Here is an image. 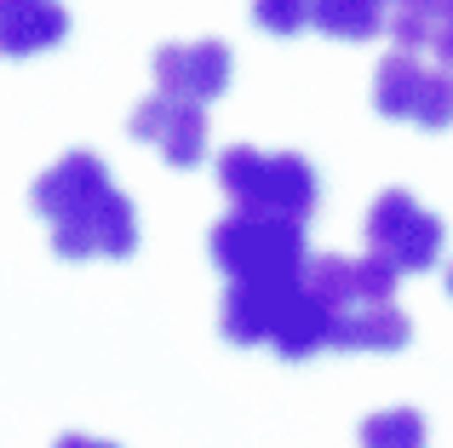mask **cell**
Listing matches in <instances>:
<instances>
[{"label": "cell", "mask_w": 453, "mask_h": 448, "mask_svg": "<svg viewBox=\"0 0 453 448\" xmlns=\"http://www.w3.org/2000/svg\"><path fill=\"white\" fill-rule=\"evenodd\" d=\"M362 448H425V414L419 408H379L362 420Z\"/></svg>", "instance_id": "9a60e30c"}, {"label": "cell", "mask_w": 453, "mask_h": 448, "mask_svg": "<svg viewBox=\"0 0 453 448\" xmlns=\"http://www.w3.org/2000/svg\"><path fill=\"white\" fill-rule=\"evenodd\" d=\"M293 293H299V270H293V276L230 282V293H224V305H219L224 339H230V345H270V334H276L281 311L293 305Z\"/></svg>", "instance_id": "5b68a950"}, {"label": "cell", "mask_w": 453, "mask_h": 448, "mask_svg": "<svg viewBox=\"0 0 453 448\" xmlns=\"http://www.w3.org/2000/svg\"><path fill=\"white\" fill-rule=\"evenodd\" d=\"M431 52H436V69H453V0H442V12H436Z\"/></svg>", "instance_id": "d6986e66"}, {"label": "cell", "mask_w": 453, "mask_h": 448, "mask_svg": "<svg viewBox=\"0 0 453 448\" xmlns=\"http://www.w3.org/2000/svg\"><path fill=\"white\" fill-rule=\"evenodd\" d=\"M327 334H333V311L316 299V293L299 282V293H293V305L281 311L276 334H270V351H276L281 362H310L316 351H327Z\"/></svg>", "instance_id": "8fae6325"}, {"label": "cell", "mask_w": 453, "mask_h": 448, "mask_svg": "<svg viewBox=\"0 0 453 448\" xmlns=\"http://www.w3.org/2000/svg\"><path fill=\"white\" fill-rule=\"evenodd\" d=\"M442 219L419 207L408 190H385L367 207V253H379L396 276H419L442 259Z\"/></svg>", "instance_id": "3957f363"}, {"label": "cell", "mask_w": 453, "mask_h": 448, "mask_svg": "<svg viewBox=\"0 0 453 448\" xmlns=\"http://www.w3.org/2000/svg\"><path fill=\"white\" fill-rule=\"evenodd\" d=\"M299 282L316 293L321 305H327V311H350V305H356V259H344V253H316V259H304Z\"/></svg>", "instance_id": "5bb4252c"}, {"label": "cell", "mask_w": 453, "mask_h": 448, "mask_svg": "<svg viewBox=\"0 0 453 448\" xmlns=\"http://www.w3.org/2000/svg\"><path fill=\"white\" fill-rule=\"evenodd\" d=\"M52 247L64 259H127V253H138V207L115 184H104L98 196H87V202H75L69 213L52 219Z\"/></svg>", "instance_id": "277c9868"}, {"label": "cell", "mask_w": 453, "mask_h": 448, "mask_svg": "<svg viewBox=\"0 0 453 448\" xmlns=\"http://www.w3.org/2000/svg\"><path fill=\"white\" fill-rule=\"evenodd\" d=\"M69 35V12L58 0H0V52L35 58Z\"/></svg>", "instance_id": "30bf717a"}, {"label": "cell", "mask_w": 453, "mask_h": 448, "mask_svg": "<svg viewBox=\"0 0 453 448\" xmlns=\"http://www.w3.org/2000/svg\"><path fill=\"white\" fill-rule=\"evenodd\" d=\"M436 12H442V0H390L385 29H390V41H396V52H419V46H431Z\"/></svg>", "instance_id": "2e32d148"}, {"label": "cell", "mask_w": 453, "mask_h": 448, "mask_svg": "<svg viewBox=\"0 0 453 448\" xmlns=\"http://www.w3.org/2000/svg\"><path fill=\"white\" fill-rule=\"evenodd\" d=\"M413 127H425V133H442V127H453V69H431Z\"/></svg>", "instance_id": "e0dca14e"}, {"label": "cell", "mask_w": 453, "mask_h": 448, "mask_svg": "<svg viewBox=\"0 0 453 448\" xmlns=\"http://www.w3.org/2000/svg\"><path fill=\"white\" fill-rule=\"evenodd\" d=\"M425 81H431V69L413 52H390L373 75V110L390 115V121H413V115H419V98H425Z\"/></svg>", "instance_id": "7c38bea8"}, {"label": "cell", "mask_w": 453, "mask_h": 448, "mask_svg": "<svg viewBox=\"0 0 453 448\" xmlns=\"http://www.w3.org/2000/svg\"><path fill=\"white\" fill-rule=\"evenodd\" d=\"M448 293H453V265H448Z\"/></svg>", "instance_id": "44dd1931"}, {"label": "cell", "mask_w": 453, "mask_h": 448, "mask_svg": "<svg viewBox=\"0 0 453 448\" xmlns=\"http://www.w3.org/2000/svg\"><path fill=\"white\" fill-rule=\"evenodd\" d=\"M133 138H144L166 156V167H196L207 156V115L201 104H184V98H166L155 92L133 110Z\"/></svg>", "instance_id": "52a82bcc"}, {"label": "cell", "mask_w": 453, "mask_h": 448, "mask_svg": "<svg viewBox=\"0 0 453 448\" xmlns=\"http://www.w3.org/2000/svg\"><path fill=\"white\" fill-rule=\"evenodd\" d=\"M219 190L247 213H276L304 224L321 202V179L304 156L293 150H258V144H230L219 156Z\"/></svg>", "instance_id": "6da1fadb"}, {"label": "cell", "mask_w": 453, "mask_h": 448, "mask_svg": "<svg viewBox=\"0 0 453 448\" xmlns=\"http://www.w3.org/2000/svg\"><path fill=\"white\" fill-rule=\"evenodd\" d=\"M390 0H316L310 6V29L333 35V41H373L385 29Z\"/></svg>", "instance_id": "4fadbf2b"}, {"label": "cell", "mask_w": 453, "mask_h": 448, "mask_svg": "<svg viewBox=\"0 0 453 448\" xmlns=\"http://www.w3.org/2000/svg\"><path fill=\"white\" fill-rule=\"evenodd\" d=\"M408 339H413L408 311H396L390 299H379V305H350V311H333L327 345H339V351H402Z\"/></svg>", "instance_id": "9c48e42d"}, {"label": "cell", "mask_w": 453, "mask_h": 448, "mask_svg": "<svg viewBox=\"0 0 453 448\" xmlns=\"http://www.w3.org/2000/svg\"><path fill=\"white\" fill-rule=\"evenodd\" d=\"M207 253L230 282H247V276H293V270H304L310 247H304V224L235 207V213L212 224Z\"/></svg>", "instance_id": "7a4b0ae2"}, {"label": "cell", "mask_w": 453, "mask_h": 448, "mask_svg": "<svg viewBox=\"0 0 453 448\" xmlns=\"http://www.w3.org/2000/svg\"><path fill=\"white\" fill-rule=\"evenodd\" d=\"M310 6L316 0H253V23L265 35H299V29H310Z\"/></svg>", "instance_id": "ac0fdd59"}, {"label": "cell", "mask_w": 453, "mask_h": 448, "mask_svg": "<svg viewBox=\"0 0 453 448\" xmlns=\"http://www.w3.org/2000/svg\"><path fill=\"white\" fill-rule=\"evenodd\" d=\"M58 448H115V443H104V437H81V431H69V437H58Z\"/></svg>", "instance_id": "ffe728a7"}, {"label": "cell", "mask_w": 453, "mask_h": 448, "mask_svg": "<svg viewBox=\"0 0 453 448\" xmlns=\"http://www.w3.org/2000/svg\"><path fill=\"white\" fill-rule=\"evenodd\" d=\"M104 184H110V167H104L92 150H69L64 161H52V167L35 179L29 202H35V213H41V219H58V213H69L75 202L98 196Z\"/></svg>", "instance_id": "ba28073f"}, {"label": "cell", "mask_w": 453, "mask_h": 448, "mask_svg": "<svg viewBox=\"0 0 453 448\" xmlns=\"http://www.w3.org/2000/svg\"><path fill=\"white\" fill-rule=\"evenodd\" d=\"M230 69L235 64L224 41H173L155 52V87L184 104H212L230 87Z\"/></svg>", "instance_id": "8992f818"}]
</instances>
